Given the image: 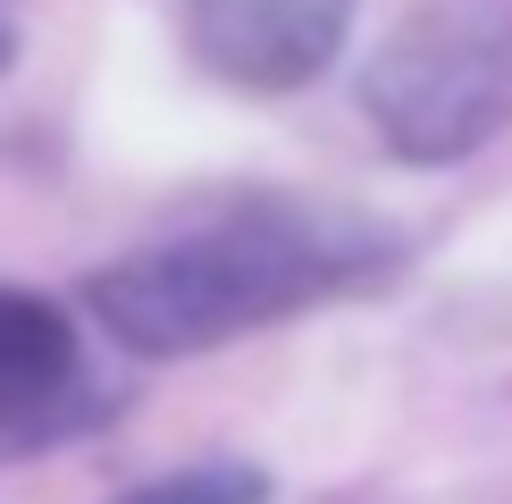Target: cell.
I'll list each match as a JSON object with an SVG mask.
<instances>
[{
    "mask_svg": "<svg viewBox=\"0 0 512 504\" xmlns=\"http://www.w3.org/2000/svg\"><path fill=\"white\" fill-rule=\"evenodd\" d=\"M361 269H370V252H353L345 227L261 202V210H227V219H210L177 244L126 252L118 269L93 278L84 303L126 353L177 362V353H210V345H236V336L286 320L319 294L353 286Z\"/></svg>",
    "mask_w": 512,
    "mask_h": 504,
    "instance_id": "1",
    "label": "cell"
},
{
    "mask_svg": "<svg viewBox=\"0 0 512 504\" xmlns=\"http://www.w3.org/2000/svg\"><path fill=\"white\" fill-rule=\"evenodd\" d=\"M84 387V353L59 303L34 286H0V429H59Z\"/></svg>",
    "mask_w": 512,
    "mask_h": 504,
    "instance_id": "4",
    "label": "cell"
},
{
    "mask_svg": "<svg viewBox=\"0 0 512 504\" xmlns=\"http://www.w3.org/2000/svg\"><path fill=\"white\" fill-rule=\"evenodd\" d=\"M361 110L395 160H462L512 126V17L420 9L361 76Z\"/></svg>",
    "mask_w": 512,
    "mask_h": 504,
    "instance_id": "2",
    "label": "cell"
},
{
    "mask_svg": "<svg viewBox=\"0 0 512 504\" xmlns=\"http://www.w3.org/2000/svg\"><path fill=\"white\" fill-rule=\"evenodd\" d=\"M185 26L210 76L244 93H294L345 51L353 0H185Z\"/></svg>",
    "mask_w": 512,
    "mask_h": 504,
    "instance_id": "3",
    "label": "cell"
},
{
    "mask_svg": "<svg viewBox=\"0 0 512 504\" xmlns=\"http://www.w3.org/2000/svg\"><path fill=\"white\" fill-rule=\"evenodd\" d=\"M0 68H9V26H0Z\"/></svg>",
    "mask_w": 512,
    "mask_h": 504,
    "instance_id": "6",
    "label": "cell"
},
{
    "mask_svg": "<svg viewBox=\"0 0 512 504\" xmlns=\"http://www.w3.org/2000/svg\"><path fill=\"white\" fill-rule=\"evenodd\" d=\"M118 504H269V479L244 471V462H185L168 479H143Z\"/></svg>",
    "mask_w": 512,
    "mask_h": 504,
    "instance_id": "5",
    "label": "cell"
}]
</instances>
